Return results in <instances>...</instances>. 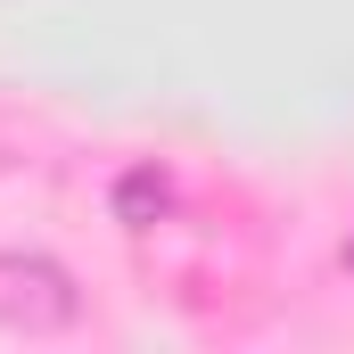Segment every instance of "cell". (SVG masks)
<instances>
[{
    "label": "cell",
    "mask_w": 354,
    "mask_h": 354,
    "mask_svg": "<svg viewBox=\"0 0 354 354\" xmlns=\"http://www.w3.org/2000/svg\"><path fill=\"white\" fill-rule=\"evenodd\" d=\"M75 322H83V288H75L66 264H50V256H0V330L50 338V330H75Z\"/></svg>",
    "instance_id": "1"
},
{
    "label": "cell",
    "mask_w": 354,
    "mask_h": 354,
    "mask_svg": "<svg viewBox=\"0 0 354 354\" xmlns=\"http://www.w3.org/2000/svg\"><path fill=\"white\" fill-rule=\"evenodd\" d=\"M165 206H174V189H165V174H157V165H140V174H124V181H115V214H124L132 231H149Z\"/></svg>",
    "instance_id": "2"
},
{
    "label": "cell",
    "mask_w": 354,
    "mask_h": 354,
    "mask_svg": "<svg viewBox=\"0 0 354 354\" xmlns=\"http://www.w3.org/2000/svg\"><path fill=\"white\" fill-rule=\"evenodd\" d=\"M346 272H354V239H346Z\"/></svg>",
    "instance_id": "3"
}]
</instances>
